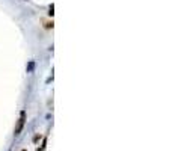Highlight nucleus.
<instances>
[{"mask_svg": "<svg viewBox=\"0 0 172 151\" xmlns=\"http://www.w3.org/2000/svg\"><path fill=\"white\" fill-rule=\"evenodd\" d=\"M23 151H26V150H23Z\"/></svg>", "mask_w": 172, "mask_h": 151, "instance_id": "obj_2", "label": "nucleus"}, {"mask_svg": "<svg viewBox=\"0 0 172 151\" xmlns=\"http://www.w3.org/2000/svg\"><path fill=\"white\" fill-rule=\"evenodd\" d=\"M24 118H26V113L21 112V115H20V121H18L17 127H15V135H20V132H21V128L24 126Z\"/></svg>", "mask_w": 172, "mask_h": 151, "instance_id": "obj_1", "label": "nucleus"}]
</instances>
